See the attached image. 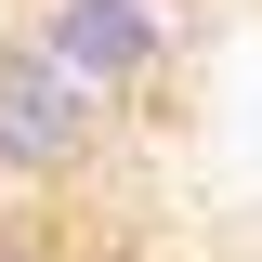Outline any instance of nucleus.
I'll list each match as a JSON object with an SVG mask.
<instances>
[{"mask_svg": "<svg viewBox=\"0 0 262 262\" xmlns=\"http://www.w3.org/2000/svg\"><path fill=\"white\" fill-rule=\"evenodd\" d=\"M105 131H118V105H105L79 66H53L27 27H0V196H39V184H66V170H92Z\"/></svg>", "mask_w": 262, "mask_h": 262, "instance_id": "f257e3e1", "label": "nucleus"}, {"mask_svg": "<svg viewBox=\"0 0 262 262\" xmlns=\"http://www.w3.org/2000/svg\"><path fill=\"white\" fill-rule=\"evenodd\" d=\"M13 27L53 66H79L105 105H144L170 79V53H184V0H27Z\"/></svg>", "mask_w": 262, "mask_h": 262, "instance_id": "f03ea898", "label": "nucleus"}, {"mask_svg": "<svg viewBox=\"0 0 262 262\" xmlns=\"http://www.w3.org/2000/svg\"><path fill=\"white\" fill-rule=\"evenodd\" d=\"M0 262H66V236L39 223V210H0Z\"/></svg>", "mask_w": 262, "mask_h": 262, "instance_id": "7ed1b4c3", "label": "nucleus"}]
</instances>
